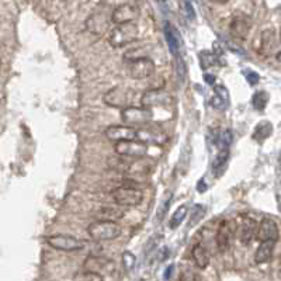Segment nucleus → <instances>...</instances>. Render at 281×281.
<instances>
[{"instance_id":"nucleus-1","label":"nucleus","mask_w":281,"mask_h":281,"mask_svg":"<svg viewBox=\"0 0 281 281\" xmlns=\"http://www.w3.org/2000/svg\"><path fill=\"white\" fill-rule=\"evenodd\" d=\"M138 35H140V28L135 23L120 24L111 30L108 35V44L113 48H123L137 41Z\"/></svg>"},{"instance_id":"nucleus-2","label":"nucleus","mask_w":281,"mask_h":281,"mask_svg":"<svg viewBox=\"0 0 281 281\" xmlns=\"http://www.w3.org/2000/svg\"><path fill=\"white\" fill-rule=\"evenodd\" d=\"M89 236L96 242H106V240H114L121 235V226L114 221H106L99 219L89 225L87 228Z\"/></svg>"},{"instance_id":"nucleus-3","label":"nucleus","mask_w":281,"mask_h":281,"mask_svg":"<svg viewBox=\"0 0 281 281\" xmlns=\"http://www.w3.org/2000/svg\"><path fill=\"white\" fill-rule=\"evenodd\" d=\"M135 99V93L130 87L124 86H117L113 87L103 96V103L113 108H121L124 110L127 107H131Z\"/></svg>"},{"instance_id":"nucleus-4","label":"nucleus","mask_w":281,"mask_h":281,"mask_svg":"<svg viewBox=\"0 0 281 281\" xmlns=\"http://www.w3.org/2000/svg\"><path fill=\"white\" fill-rule=\"evenodd\" d=\"M113 200L118 207H137L143 200V194L134 186H121L113 191Z\"/></svg>"},{"instance_id":"nucleus-5","label":"nucleus","mask_w":281,"mask_h":281,"mask_svg":"<svg viewBox=\"0 0 281 281\" xmlns=\"http://www.w3.org/2000/svg\"><path fill=\"white\" fill-rule=\"evenodd\" d=\"M121 118L125 124L130 125V127H142V125H146L150 123L152 120V111L149 108L145 107H127L124 110H121Z\"/></svg>"},{"instance_id":"nucleus-6","label":"nucleus","mask_w":281,"mask_h":281,"mask_svg":"<svg viewBox=\"0 0 281 281\" xmlns=\"http://www.w3.org/2000/svg\"><path fill=\"white\" fill-rule=\"evenodd\" d=\"M47 243L51 248L61 250V252H77L86 246L83 240L70 235H52L47 238Z\"/></svg>"},{"instance_id":"nucleus-7","label":"nucleus","mask_w":281,"mask_h":281,"mask_svg":"<svg viewBox=\"0 0 281 281\" xmlns=\"http://www.w3.org/2000/svg\"><path fill=\"white\" fill-rule=\"evenodd\" d=\"M117 155L124 157H135V159H140L143 157L148 152V145L140 142L138 140H124V142H118L114 145Z\"/></svg>"},{"instance_id":"nucleus-8","label":"nucleus","mask_w":281,"mask_h":281,"mask_svg":"<svg viewBox=\"0 0 281 281\" xmlns=\"http://www.w3.org/2000/svg\"><path fill=\"white\" fill-rule=\"evenodd\" d=\"M128 74L135 80H143L148 79L155 73V64L150 58H142L133 62H127Z\"/></svg>"},{"instance_id":"nucleus-9","label":"nucleus","mask_w":281,"mask_h":281,"mask_svg":"<svg viewBox=\"0 0 281 281\" xmlns=\"http://www.w3.org/2000/svg\"><path fill=\"white\" fill-rule=\"evenodd\" d=\"M138 16H140V8L135 4L123 3L111 11V21L117 25L128 24V23H134Z\"/></svg>"},{"instance_id":"nucleus-10","label":"nucleus","mask_w":281,"mask_h":281,"mask_svg":"<svg viewBox=\"0 0 281 281\" xmlns=\"http://www.w3.org/2000/svg\"><path fill=\"white\" fill-rule=\"evenodd\" d=\"M172 97L169 96V93L162 89H150L146 90L142 97H140V104L142 107L150 108L152 107H159V106H166L170 103Z\"/></svg>"},{"instance_id":"nucleus-11","label":"nucleus","mask_w":281,"mask_h":281,"mask_svg":"<svg viewBox=\"0 0 281 281\" xmlns=\"http://www.w3.org/2000/svg\"><path fill=\"white\" fill-rule=\"evenodd\" d=\"M104 134H106V138L114 143L137 140V130L130 125H110Z\"/></svg>"},{"instance_id":"nucleus-12","label":"nucleus","mask_w":281,"mask_h":281,"mask_svg":"<svg viewBox=\"0 0 281 281\" xmlns=\"http://www.w3.org/2000/svg\"><path fill=\"white\" fill-rule=\"evenodd\" d=\"M279 225L277 222L272 219V218H265L262 219V222L259 223L256 232V239L262 243V242H277L279 239Z\"/></svg>"},{"instance_id":"nucleus-13","label":"nucleus","mask_w":281,"mask_h":281,"mask_svg":"<svg viewBox=\"0 0 281 281\" xmlns=\"http://www.w3.org/2000/svg\"><path fill=\"white\" fill-rule=\"evenodd\" d=\"M110 21L111 17H108L106 11H96L86 20V28L94 35H103L107 31Z\"/></svg>"},{"instance_id":"nucleus-14","label":"nucleus","mask_w":281,"mask_h":281,"mask_svg":"<svg viewBox=\"0 0 281 281\" xmlns=\"http://www.w3.org/2000/svg\"><path fill=\"white\" fill-rule=\"evenodd\" d=\"M113 262L110 259L100 256H89L84 260L83 270L86 272H93V273H99L103 276V273H111L113 272Z\"/></svg>"},{"instance_id":"nucleus-15","label":"nucleus","mask_w":281,"mask_h":281,"mask_svg":"<svg viewBox=\"0 0 281 281\" xmlns=\"http://www.w3.org/2000/svg\"><path fill=\"white\" fill-rule=\"evenodd\" d=\"M165 138V135L162 134V131L153 127V125H142L137 130V140L143 142V143H160Z\"/></svg>"},{"instance_id":"nucleus-16","label":"nucleus","mask_w":281,"mask_h":281,"mask_svg":"<svg viewBox=\"0 0 281 281\" xmlns=\"http://www.w3.org/2000/svg\"><path fill=\"white\" fill-rule=\"evenodd\" d=\"M250 21H249L248 17L245 16H238L235 17L231 21V25H229V33L231 35L235 38V40H246L249 35V31H250Z\"/></svg>"},{"instance_id":"nucleus-17","label":"nucleus","mask_w":281,"mask_h":281,"mask_svg":"<svg viewBox=\"0 0 281 281\" xmlns=\"http://www.w3.org/2000/svg\"><path fill=\"white\" fill-rule=\"evenodd\" d=\"M165 38L170 54L173 55L174 58H179L180 57V50H182L180 48L182 47V38H180L179 31L169 23H166L165 25Z\"/></svg>"},{"instance_id":"nucleus-18","label":"nucleus","mask_w":281,"mask_h":281,"mask_svg":"<svg viewBox=\"0 0 281 281\" xmlns=\"http://www.w3.org/2000/svg\"><path fill=\"white\" fill-rule=\"evenodd\" d=\"M215 243L219 253H225L231 246V226L228 221H222L219 223L216 235H215Z\"/></svg>"},{"instance_id":"nucleus-19","label":"nucleus","mask_w":281,"mask_h":281,"mask_svg":"<svg viewBox=\"0 0 281 281\" xmlns=\"http://www.w3.org/2000/svg\"><path fill=\"white\" fill-rule=\"evenodd\" d=\"M257 225L256 221L255 219H252V218H243L242 219V223H240V233H239V238H240V242L243 243V245H249L253 238H256V232H257Z\"/></svg>"},{"instance_id":"nucleus-20","label":"nucleus","mask_w":281,"mask_h":281,"mask_svg":"<svg viewBox=\"0 0 281 281\" xmlns=\"http://www.w3.org/2000/svg\"><path fill=\"white\" fill-rule=\"evenodd\" d=\"M211 106L218 110H225L229 106V91L225 86H215Z\"/></svg>"},{"instance_id":"nucleus-21","label":"nucleus","mask_w":281,"mask_h":281,"mask_svg":"<svg viewBox=\"0 0 281 281\" xmlns=\"http://www.w3.org/2000/svg\"><path fill=\"white\" fill-rule=\"evenodd\" d=\"M191 255H193L194 265L197 266L199 269H207L208 265H210V253H208V249L204 245H201V243L194 245L193 250H191Z\"/></svg>"},{"instance_id":"nucleus-22","label":"nucleus","mask_w":281,"mask_h":281,"mask_svg":"<svg viewBox=\"0 0 281 281\" xmlns=\"http://www.w3.org/2000/svg\"><path fill=\"white\" fill-rule=\"evenodd\" d=\"M276 33L274 30H265L262 35H260V52L263 55H270L273 52L274 47H276Z\"/></svg>"},{"instance_id":"nucleus-23","label":"nucleus","mask_w":281,"mask_h":281,"mask_svg":"<svg viewBox=\"0 0 281 281\" xmlns=\"http://www.w3.org/2000/svg\"><path fill=\"white\" fill-rule=\"evenodd\" d=\"M274 250V242H262L260 246L257 248L256 253H255V262L257 265H263L267 263L272 256H273Z\"/></svg>"},{"instance_id":"nucleus-24","label":"nucleus","mask_w":281,"mask_h":281,"mask_svg":"<svg viewBox=\"0 0 281 281\" xmlns=\"http://www.w3.org/2000/svg\"><path fill=\"white\" fill-rule=\"evenodd\" d=\"M228 159H229V149H222L219 150V153L216 155L212 165V172L215 177H219L225 172L226 165H228Z\"/></svg>"},{"instance_id":"nucleus-25","label":"nucleus","mask_w":281,"mask_h":281,"mask_svg":"<svg viewBox=\"0 0 281 281\" xmlns=\"http://www.w3.org/2000/svg\"><path fill=\"white\" fill-rule=\"evenodd\" d=\"M273 134V124L270 121H262L256 125L255 133H253V140L257 142H263L270 135Z\"/></svg>"},{"instance_id":"nucleus-26","label":"nucleus","mask_w":281,"mask_h":281,"mask_svg":"<svg viewBox=\"0 0 281 281\" xmlns=\"http://www.w3.org/2000/svg\"><path fill=\"white\" fill-rule=\"evenodd\" d=\"M187 214H189V207L187 206H180L177 208L173 212V215H172V218H170V222H169L170 229H177L183 223V221L186 219Z\"/></svg>"},{"instance_id":"nucleus-27","label":"nucleus","mask_w":281,"mask_h":281,"mask_svg":"<svg viewBox=\"0 0 281 281\" xmlns=\"http://www.w3.org/2000/svg\"><path fill=\"white\" fill-rule=\"evenodd\" d=\"M267 103H269V94H267V91H256V93L253 94V97H252V106H253V108L257 110V111L265 110Z\"/></svg>"},{"instance_id":"nucleus-28","label":"nucleus","mask_w":281,"mask_h":281,"mask_svg":"<svg viewBox=\"0 0 281 281\" xmlns=\"http://www.w3.org/2000/svg\"><path fill=\"white\" fill-rule=\"evenodd\" d=\"M101 218L100 219H106V221H114L123 218V211L117 207H106L101 210Z\"/></svg>"},{"instance_id":"nucleus-29","label":"nucleus","mask_w":281,"mask_h":281,"mask_svg":"<svg viewBox=\"0 0 281 281\" xmlns=\"http://www.w3.org/2000/svg\"><path fill=\"white\" fill-rule=\"evenodd\" d=\"M131 163H133V162H127L125 157L120 156V155H118V157H111V159H110V166H111L114 170H117V172H125V173H127V172L130 170Z\"/></svg>"},{"instance_id":"nucleus-30","label":"nucleus","mask_w":281,"mask_h":281,"mask_svg":"<svg viewBox=\"0 0 281 281\" xmlns=\"http://www.w3.org/2000/svg\"><path fill=\"white\" fill-rule=\"evenodd\" d=\"M207 212V208L204 207L203 204H196L194 208H193V211H191V218H190V222L189 225L193 226V225H196V223H199L201 219H203V216L206 215Z\"/></svg>"},{"instance_id":"nucleus-31","label":"nucleus","mask_w":281,"mask_h":281,"mask_svg":"<svg viewBox=\"0 0 281 281\" xmlns=\"http://www.w3.org/2000/svg\"><path fill=\"white\" fill-rule=\"evenodd\" d=\"M142 58H149L146 51L143 48H138V50H130L124 54L125 62H133V61H138Z\"/></svg>"},{"instance_id":"nucleus-32","label":"nucleus","mask_w":281,"mask_h":281,"mask_svg":"<svg viewBox=\"0 0 281 281\" xmlns=\"http://www.w3.org/2000/svg\"><path fill=\"white\" fill-rule=\"evenodd\" d=\"M74 281H104V277L99 273L83 270V272L74 276Z\"/></svg>"},{"instance_id":"nucleus-33","label":"nucleus","mask_w":281,"mask_h":281,"mask_svg":"<svg viewBox=\"0 0 281 281\" xmlns=\"http://www.w3.org/2000/svg\"><path fill=\"white\" fill-rule=\"evenodd\" d=\"M216 59H218V57L216 55H214V54H211V52H201L200 54V62H201V67H203V69H207V68L212 67V65H215L216 64Z\"/></svg>"},{"instance_id":"nucleus-34","label":"nucleus","mask_w":281,"mask_h":281,"mask_svg":"<svg viewBox=\"0 0 281 281\" xmlns=\"http://www.w3.org/2000/svg\"><path fill=\"white\" fill-rule=\"evenodd\" d=\"M232 140H233V135H232V131L229 130H225L222 131V134L219 135V138H218V145H219V150H222V149H229L231 146Z\"/></svg>"},{"instance_id":"nucleus-35","label":"nucleus","mask_w":281,"mask_h":281,"mask_svg":"<svg viewBox=\"0 0 281 281\" xmlns=\"http://www.w3.org/2000/svg\"><path fill=\"white\" fill-rule=\"evenodd\" d=\"M180 281H200V276L194 269L191 267H184L180 273Z\"/></svg>"},{"instance_id":"nucleus-36","label":"nucleus","mask_w":281,"mask_h":281,"mask_svg":"<svg viewBox=\"0 0 281 281\" xmlns=\"http://www.w3.org/2000/svg\"><path fill=\"white\" fill-rule=\"evenodd\" d=\"M135 262H137V259L134 256L131 252H124L123 253V265H124V269L127 272H131L134 269V266H135Z\"/></svg>"},{"instance_id":"nucleus-37","label":"nucleus","mask_w":281,"mask_h":281,"mask_svg":"<svg viewBox=\"0 0 281 281\" xmlns=\"http://www.w3.org/2000/svg\"><path fill=\"white\" fill-rule=\"evenodd\" d=\"M172 200H173V197H169V199L166 200L165 203L160 206L159 211H157V219H159V221H163V219H165L166 214H167V211H169V207H170V204H172Z\"/></svg>"},{"instance_id":"nucleus-38","label":"nucleus","mask_w":281,"mask_h":281,"mask_svg":"<svg viewBox=\"0 0 281 281\" xmlns=\"http://www.w3.org/2000/svg\"><path fill=\"white\" fill-rule=\"evenodd\" d=\"M245 76H246V80H248L250 86H255V84H257L259 80H260V76H259V73L255 72V70H246V72H245Z\"/></svg>"},{"instance_id":"nucleus-39","label":"nucleus","mask_w":281,"mask_h":281,"mask_svg":"<svg viewBox=\"0 0 281 281\" xmlns=\"http://www.w3.org/2000/svg\"><path fill=\"white\" fill-rule=\"evenodd\" d=\"M176 67H177V73H179V77L180 79H184L186 77V68H184V64L180 61V57L176 58Z\"/></svg>"},{"instance_id":"nucleus-40","label":"nucleus","mask_w":281,"mask_h":281,"mask_svg":"<svg viewBox=\"0 0 281 281\" xmlns=\"http://www.w3.org/2000/svg\"><path fill=\"white\" fill-rule=\"evenodd\" d=\"M184 7H186L187 17H189V18H194V16H196V14H194V8L191 7V3L189 1V0H186V1H184Z\"/></svg>"},{"instance_id":"nucleus-41","label":"nucleus","mask_w":281,"mask_h":281,"mask_svg":"<svg viewBox=\"0 0 281 281\" xmlns=\"http://www.w3.org/2000/svg\"><path fill=\"white\" fill-rule=\"evenodd\" d=\"M204 80L208 83V84H214L215 83V76L214 74H210V73H204Z\"/></svg>"},{"instance_id":"nucleus-42","label":"nucleus","mask_w":281,"mask_h":281,"mask_svg":"<svg viewBox=\"0 0 281 281\" xmlns=\"http://www.w3.org/2000/svg\"><path fill=\"white\" fill-rule=\"evenodd\" d=\"M197 190H199L200 193H204V191L207 190V184L204 183V180H200L199 184H197Z\"/></svg>"},{"instance_id":"nucleus-43","label":"nucleus","mask_w":281,"mask_h":281,"mask_svg":"<svg viewBox=\"0 0 281 281\" xmlns=\"http://www.w3.org/2000/svg\"><path fill=\"white\" fill-rule=\"evenodd\" d=\"M172 273H173V266H169L165 272V280H169V279H170V274Z\"/></svg>"},{"instance_id":"nucleus-44","label":"nucleus","mask_w":281,"mask_h":281,"mask_svg":"<svg viewBox=\"0 0 281 281\" xmlns=\"http://www.w3.org/2000/svg\"><path fill=\"white\" fill-rule=\"evenodd\" d=\"M211 1L218 3V4H223V3H226V1H229V0H211Z\"/></svg>"},{"instance_id":"nucleus-45","label":"nucleus","mask_w":281,"mask_h":281,"mask_svg":"<svg viewBox=\"0 0 281 281\" xmlns=\"http://www.w3.org/2000/svg\"><path fill=\"white\" fill-rule=\"evenodd\" d=\"M276 58H277V61H279V62L281 64V51H279V52H277V57H276Z\"/></svg>"},{"instance_id":"nucleus-46","label":"nucleus","mask_w":281,"mask_h":281,"mask_svg":"<svg viewBox=\"0 0 281 281\" xmlns=\"http://www.w3.org/2000/svg\"><path fill=\"white\" fill-rule=\"evenodd\" d=\"M279 160H280V162H281V152H280V155H279Z\"/></svg>"},{"instance_id":"nucleus-47","label":"nucleus","mask_w":281,"mask_h":281,"mask_svg":"<svg viewBox=\"0 0 281 281\" xmlns=\"http://www.w3.org/2000/svg\"><path fill=\"white\" fill-rule=\"evenodd\" d=\"M280 276H281V263H280Z\"/></svg>"}]
</instances>
